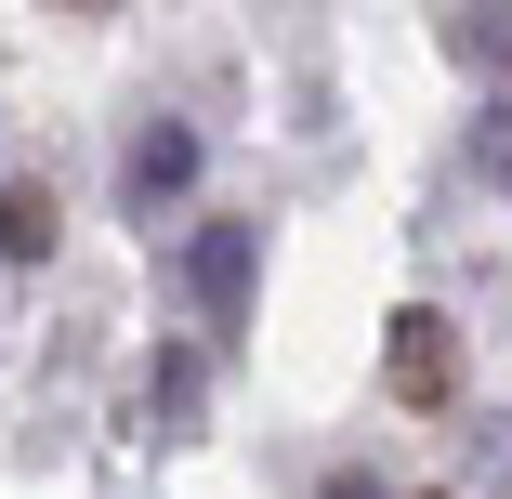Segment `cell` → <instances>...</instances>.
I'll list each match as a JSON object with an SVG mask.
<instances>
[{
  "instance_id": "cell-1",
  "label": "cell",
  "mask_w": 512,
  "mask_h": 499,
  "mask_svg": "<svg viewBox=\"0 0 512 499\" xmlns=\"http://www.w3.org/2000/svg\"><path fill=\"white\" fill-rule=\"evenodd\" d=\"M250 276H263V224L211 211V224L184 237V303L211 316V342H237V329H250Z\"/></svg>"
},
{
  "instance_id": "cell-2",
  "label": "cell",
  "mask_w": 512,
  "mask_h": 499,
  "mask_svg": "<svg viewBox=\"0 0 512 499\" xmlns=\"http://www.w3.org/2000/svg\"><path fill=\"white\" fill-rule=\"evenodd\" d=\"M197 119H132V145H119V197H132V224H158V211H184L197 197Z\"/></svg>"
},
{
  "instance_id": "cell-3",
  "label": "cell",
  "mask_w": 512,
  "mask_h": 499,
  "mask_svg": "<svg viewBox=\"0 0 512 499\" xmlns=\"http://www.w3.org/2000/svg\"><path fill=\"white\" fill-rule=\"evenodd\" d=\"M132 408H145V434H158V447H171V434H197V408H211V355L158 342V355H145V394H132Z\"/></svg>"
},
{
  "instance_id": "cell-4",
  "label": "cell",
  "mask_w": 512,
  "mask_h": 499,
  "mask_svg": "<svg viewBox=\"0 0 512 499\" xmlns=\"http://www.w3.org/2000/svg\"><path fill=\"white\" fill-rule=\"evenodd\" d=\"M381 368H394V394H407V408H434V394H447V316H434V303H407Z\"/></svg>"
},
{
  "instance_id": "cell-5",
  "label": "cell",
  "mask_w": 512,
  "mask_h": 499,
  "mask_svg": "<svg viewBox=\"0 0 512 499\" xmlns=\"http://www.w3.org/2000/svg\"><path fill=\"white\" fill-rule=\"evenodd\" d=\"M447 53L473 79H512V0H460V14H447Z\"/></svg>"
},
{
  "instance_id": "cell-6",
  "label": "cell",
  "mask_w": 512,
  "mask_h": 499,
  "mask_svg": "<svg viewBox=\"0 0 512 499\" xmlns=\"http://www.w3.org/2000/svg\"><path fill=\"white\" fill-rule=\"evenodd\" d=\"M0 263H53V197L40 184H0Z\"/></svg>"
},
{
  "instance_id": "cell-7",
  "label": "cell",
  "mask_w": 512,
  "mask_h": 499,
  "mask_svg": "<svg viewBox=\"0 0 512 499\" xmlns=\"http://www.w3.org/2000/svg\"><path fill=\"white\" fill-rule=\"evenodd\" d=\"M460 158H473V184H486V197H512V106H473Z\"/></svg>"
},
{
  "instance_id": "cell-8",
  "label": "cell",
  "mask_w": 512,
  "mask_h": 499,
  "mask_svg": "<svg viewBox=\"0 0 512 499\" xmlns=\"http://www.w3.org/2000/svg\"><path fill=\"white\" fill-rule=\"evenodd\" d=\"M329 499H381V486H368V473H329Z\"/></svg>"
},
{
  "instance_id": "cell-9",
  "label": "cell",
  "mask_w": 512,
  "mask_h": 499,
  "mask_svg": "<svg viewBox=\"0 0 512 499\" xmlns=\"http://www.w3.org/2000/svg\"><path fill=\"white\" fill-rule=\"evenodd\" d=\"M79 14H106V0H79Z\"/></svg>"
}]
</instances>
